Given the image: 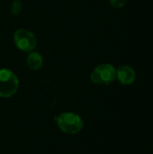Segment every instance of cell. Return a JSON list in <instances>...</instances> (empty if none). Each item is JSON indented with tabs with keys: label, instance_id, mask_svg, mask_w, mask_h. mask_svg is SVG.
<instances>
[{
	"label": "cell",
	"instance_id": "obj_1",
	"mask_svg": "<svg viewBox=\"0 0 153 154\" xmlns=\"http://www.w3.org/2000/svg\"><path fill=\"white\" fill-rule=\"evenodd\" d=\"M56 120L60 129L69 134H76L83 128L81 117L73 113H62Z\"/></svg>",
	"mask_w": 153,
	"mask_h": 154
},
{
	"label": "cell",
	"instance_id": "obj_2",
	"mask_svg": "<svg viewBox=\"0 0 153 154\" xmlns=\"http://www.w3.org/2000/svg\"><path fill=\"white\" fill-rule=\"evenodd\" d=\"M19 87L17 76L10 69H0V97L7 98L16 93Z\"/></svg>",
	"mask_w": 153,
	"mask_h": 154
},
{
	"label": "cell",
	"instance_id": "obj_3",
	"mask_svg": "<svg viewBox=\"0 0 153 154\" xmlns=\"http://www.w3.org/2000/svg\"><path fill=\"white\" fill-rule=\"evenodd\" d=\"M116 78V69L110 64H100L94 69L90 79L93 83L101 86L111 84Z\"/></svg>",
	"mask_w": 153,
	"mask_h": 154
},
{
	"label": "cell",
	"instance_id": "obj_4",
	"mask_svg": "<svg viewBox=\"0 0 153 154\" xmlns=\"http://www.w3.org/2000/svg\"><path fill=\"white\" fill-rule=\"evenodd\" d=\"M15 46L23 51H32L37 45V40L34 34L25 29H18L14 34Z\"/></svg>",
	"mask_w": 153,
	"mask_h": 154
},
{
	"label": "cell",
	"instance_id": "obj_5",
	"mask_svg": "<svg viewBox=\"0 0 153 154\" xmlns=\"http://www.w3.org/2000/svg\"><path fill=\"white\" fill-rule=\"evenodd\" d=\"M134 69L127 65L121 66L116 69V78L124 85H130L135 80Z\"/></svg>",
	"mask_w": 153,
	"mask_h": 154
},
{
	"label": "cell",
	"instance_id": "obj_6",
	"mask_svg": "<svg viewBox=\"0 0 153 154\" xmlns=\"http://www.w3.org/2000/svg\"><path fill=\"white\" fill-rule=\"evenodd\" d=\"M43 63V60L41 55L39 52L36 51H30L27 60L26 64L27 67L32 70H38L41 68Z\"/></svg>",
	"mask_w": 153,
	"mask_h": 154
},
{
	"label": "cell",
	"instance_id": "obj_7",
	"mask_svg": "<svg viewBox=\"0 0 153 154\" xmlns=\"http://www.w3.org/2000/svg\"><path fill=\"white\" fill-rule=\"evenodd\" d=\"M22 10V3L20 0H14L12 4V6H11V11H12V14L14 15H17L19 14V13L21 12Z\"/></svg>",
	"mask_w": 153,
	"mask_h": 154
},
{
	"label": "cell",
	"instance_id": "obj_8",
	"mask_svg": "<svg viewBox=\"0 0 153 154\" xmlns=\"http://www.w3.org/2000/svg\"><path fill=\"white\" fill-rule=\"evenodd\" d=\"M109 3L114 8H121L125 5L126 0H109Z\"/></svg>",
	"mask_w": 153,
	"mask_h": 154
}]
</instances>
